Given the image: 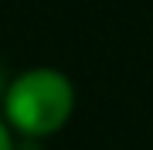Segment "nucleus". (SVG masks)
Listing matches in <instances>:
<instances>
[{"label":"nucleus","instance_id":"obj_1","mask_svg":"<svg viewBox=\"0 0 153 150\" xmlns=\"http://www.w3.org/2000/svg\"><path fill=\"white\" fill-rule=\"evenodd\" d=\"M7 116L21 133L44 137L55 133L71 113V85L61 72L38 68L21 75L7 89Z\"/></svg>","mask_w":153,"mask_h":150},{"label":"nucleus","instance_id":"obj_2","mask_svg":"<svg viewBox=\"0 0 153 150\" xmlns=\"http://www.w3.org/2000/svg\"><path fill=\"white\" fill-rule=\"evenodd\" d=\"M0 150H10V137H7L4 126H0Z\"/></svg>","mask_w":153,"mask_h":150}]
</instances>
